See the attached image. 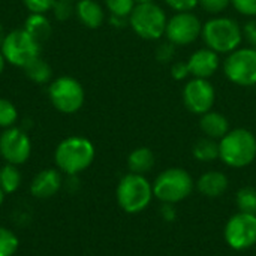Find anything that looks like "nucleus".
I'll return each instance as SVG.
<instances>
[{
    "label": "nucleus",
    "instance_id": "f257e3e1",
    "mask_svg": "<svg viewBox=\"0 0 256 256\" xmlns=\"http://www.w3.org/2000/svg\"><path fill=\"white\" fill-rule=\"evenodd\" d=\"M201 38L207 48L213 50L214 52L230 54L242 46L243 44V27L230 16L216 15L202 22Z\"/></svg>",
    "mask_w": 256,
    "mask_h": 256
},
{
    "label": "nucleus",
    "instance_id": "f03ea898",
    "mask_svg": "<svg viewBox=\"0 0 256 256\" xmlns=\"http://www.w3.org/2000/svg\"><path fill=\"white\" fill-rule=\"evenodd\" d=\"M94 146L84 136L64 138L54 152V162L60 172L76 176L86 171L94 160Z\"/></svg>",
    "mask_w": 256,
    "mask_h": 256
},
{
    "label": "nucleus",
    "instance_id": "7ed1b4c3",
    "mask_svg": "<svg viewBox=\"0 0 256 256\" xmlns=\"http://www.w3.org/2000/svg\"><path fill=\"white\" fill-rule=\"evenodd\" d=\"M219 159L231 168H244L256 159V136L244 128L231 129L219 140Z\"/></svg>",
    "mask_w": 256,
    "mask_h": 256
},
{
    "label": "nucleus",
    "instance_id": "20e7f679",
    "mask_svg": "<svg viewBox=\"0 0 256 256\" xmlns=\"http://www.w3.org/2000/svg\"><path fill=\"white\" fill-rule=\"evenodd\" d=\"M153 184L141 174L129 172L118 182L117 202L129 214L144 212L153 200Z\"/></svg>",
    "mask_w": 256,
    "mask_h": 256
},
{
    "label": "nucleus",
    "instance_id": "39448f33",
    "mask_svg": "<svg viewBox=\"0 0 256 256\" xmlns=\"http://www.w3.org/2000/svg\"><path fill=\"white\" fill-rule=\"evenodd\" d=\"M168 16L154 2L136 3L129 15V26L136 36L144 40H159L165 36Z\"/></svg>",
    "mask_w": 256,
    "mask_h": 256
},
{
    "label": "nucleus",
    "instance_id": "423d86ee",
    "mask_svg": "<svg viewBox=\"0 0 256 256\" xmlns=\"http://www.w3.org/2000/svg\"><path fill=\"white\" fill-rule=\"evenodd\" d=\"M194 186V178L186 170L168 168L156 177L153 194L164 204L172 206L186 200L192 194Z\"/></svg>",
    "mask_w": 256,
    "mask_h": 256
},
{
    "label": "nucleus",
    "instance_id": "0eeeda50",
    "mask_svg": "<svg viewBox=\"0 0 256 256\" xmlns=\"http://www.w3.org/2000/svg\"><path fill=\"white\" fill-rule=\"evenodd\" d=\"M226 80L238 87H256V50L240 46L230 52L222 63Z\"/></svg>",
    "mask_w": 256,
    "mask_h": 256
},
{
    "label": "nucleus",
    "instance_id": "6e6552de",
    "mask_svg": "<svg viewBox=\"0 0 256 256\" xmlns=\"http://www.w3.org/2000/svg\"><path fill=\"white\" fill-rule=\"evenodd\" d=\"M48 98L52 106L63 114L78 112L86 100L82 84L72 76H58L48 86Z\"/></svg>",
    "mask_w": 256,
    "mask_h": 256
},
{
    "label": "nucleus",
    "instance_id": "1a4fd4ad",
    "mask_svg": "<svg viewBox=\"0 0 256 256\" xmlns=\"http://www.w3.org/2000/svg\"><path fill=\"white\" fill-rule=\"evenodd\" d=\"M40 44H38L24 28H16L6 33L0 51L6 60L16 68H24L33 58L40 56Z\"/></svg>",
    "mask_w": 256,
    "mask_h": 256
},
{
    "label": "nucleus",
    "instance_id": "9d476101",
    "mask_svg": "<svg viewBox=\"0 0 256 256\" xmlns=\"http://www.w3.org/2000/svg\"><path fill=\"white\" fill-rule=\"evenodd\" d=\"M202 22L194 12H174L166 21L165 38L176 46H186L201 38Z\"/></svg>",
    "mask_w": 256,
    "mask_h": 256
},
{
    "label": "nucleus",
    "instance_id": "9b49d317",
    "mask_svg": "<svg viewBox=\"0 0 256 256\" xmlns=\"http://www.w3.org/2000/svg\"><path fill=\"white\" fill-rule=\"evenodd\" d=\"M225 242L234 250H248L256 244V214L238 212L225 225Z\"/></svg>",
    "mask_w": 256,
    "mask_h": 256
},
{
    "label": "nucleus",
    "instance_id": "f8f14e48",
    "mask_svg": "<svg viewBox=\"0 0 256 256\" xmlns=\"http://www.w3.org/2000/svg\"><path fill=\"white\" fill-rule=\"evenodd\" d=\"M183 104L192 114L202 116L213 110L216 102V90L210 80L190 78L183 87Z\"/></svg>",
    "mask_w": 256,
    "mask_h": 256
},
{
    "label": "nucleus",
    "instance_id": "ddd939ff",
    "mask_svg": "<svg viewBox=\"0 0 256 256\" xmlns=\"http://www.w3.org/2000/svg\"><path fill=\"white\" fill-rule=\"evenodd\" d=\"M32 154V142L28 135L20 128H8L0 135V156L6 164L22 165Z\"/></svg>",
    "mask_w": 256,
    "mask_h": 256
},
{
    "label": "nucleus",
    "instance_id": "4468645a",
    "mask_svg": "<svg viewBox=\"0 0 256 256\" xmlns=\"http://www.w3.org/2000/svg\"><path fill=\"white\" fill-rule=\"evenodd\" d=\"M186 62L192 78L210 80L220 68L219 54L207 46L195 50Z\"/></svg>",
    "mask_w": 256,
    "mask_h": 256
},
{
    "label": "nucleus",
    "instance_id": "2eb2a0df",
    "mask_svg": "<svg viewBox=\"0 0 256 256\" xmlns=\"http://www.w3.org/2000/svg\"><path fill=\"white\" fill-rule=\"evenodd\" d=\"M62 188V174L58 170L48 168L38 172V176L32 180L30 194L38 200H48L54 196Z\"/></svg>",
    "mask_w": 256,
    "mask_h": 256
},
{
    "label": "nucleus",
    "instance_id": "dca6fc26",
    "mask_svg": "<svg viewBox=\"0 0 256 256\" xmlns=\"http://www.w3.org/2000/svg\"><path fill=\"white\" fill-rule=\"evenodd\" d=\"M200 129L202 130V134L207 138L212 140H222L230 130H231V124L230 120L226 118V116H224L222 112L218 111H208L202 116H200Z\"/></svg>",
    "mask_w": 256,
    "mask_h": 256
},
{
    "label": "nucleus",
    "instance_id": "f3484780",
    "mask_svg": "<svg viewBox=\"0 0 256 256\" xmlns=\"http://www.w3.org/2000/svg\"><path fill=\"white\" fill-rule=\"evenodd\" d=\"M75 15L87 28H99L105 21V10L96 0H78Z\"/></svg>",
    "mask_w": 256,
    "mask_h": 256
},
{
    "label": "nucleus",
    "instance_id": "a211bd4d",
    "mask_svg": "<svg viewBox=\"0 0 256 256\" xmlns=\"http://www.w3.org/2000/svg\"><path fill=\"white\" fill-rule=\"evenodd\" d=\"M228 177L220 171H207L196 182L200 194L207 198H218L224 195L228 189Z\"/></svg>",
    "mask_w": 256,
    "mask_h": 256
},
{
    "label": "nucleus",
    "instance_id": "6ab92c4d",
    "mask_svg": "<svg viewBox=\"0 0 256 256\" xmlns=\"http://www.w3.org/2000/svg\"><path fill=\"white\" fill-rule=\"evenodd\" d=\"M22 28L40 45L45 40H48L51 33H52L51 22H50V20H48V16L45 14H30L27 16Z\"/></svg>",
    "mask_w": 256,
    "mask_h": 256
},
{
    "label": "nucleus",
    "instance_id": "aec40b11",
    "mask_svg": "<svg viewBox=\"0 0 256 256\" xmlns=\"http://www.w3.org/2000/svg\"><path fill=\"white\" fill-rule=\"evenodd\" d=\"M154 154L148 147H138L130 152L128 156V166L129 171L134 174H141L144 176L146 172L152 171L154 166Z\"/></svg>",
    "mask_w": 256,
    "mask_h": 256
},
{
    "label": "nucleus",
    "instance_id": "412c9836",
    "mask_svg": "<svg viewBox=\"0 0 256 256\" xmlns=\"http://www.w3.org/2000/svg\"><path fill=\"white\" fill-rule=\"evenodd\" d=\"M22 69L26 76L36 84H46L52 76L51 66L44 58H40V56L33 58L30 63H27Z\"/></svg>",
    "mask_w": 256,
    "mask_h": 256
},
{
    "label": "nucleus",
    "instance_id": "4be33fe9",
    "mask_svg": "<svg viewBox=\"0 0 256 256\" xmlns=\"http://www.w3.org/2000/svg\"><path fill=\"white\" fill-rule=\"evenodd\" d=\"M192 154L200 162H212L219 159V141L204 136L194 144Z\"/></svg>",
    "mask_w": 256,
    "mask_h": 256
},
{
    "label": "nucleus",
    "instance_id": "5701e85b",
    "mask_svg": "<svg viewBox=\"0 0 256 256\" xmlns=\"http://www.w3.org/2000/svg\"><path fill=\"white\" fill-rule=\"evenodd\" d=\"M21 186V172L16 165L6 164L0 168V189L4 194H14Z\"/></svg>",
    "mask_w": 256,
    "mask_h": 256
},
{
    "label": "nucleus",
    "instance_id": "b1692460",
    "mask_svg": "<svg viewBox=\"0 0 256 256\" xmlns=\"http://www.w3.org/2000/svg\"><path fill=\"white\" fill-rule=\"evenodd\" d=\"M236 202L238 207V212L256 214V189L252 186H244L237 192Z\"/></svg>",
    "mask_w": 256,
    "mask_h": 256
},
{
    "label": "nucleus",
    "instance_id": "393cba45",
    "mask_svg": "<svg viewBox=\"0 0 256 256\" xmlns=\"http://www.w3.org/2000/svg\"><path fill=\"white\" fill-rule=\"evenodd\" d=\"M20 240L8 228L0 226V256H14L18 250Z\"/></svg>",
    "mask_w": 256,
    "mask_h": 256
},
{
    "label": "nucleus",
    "instance_id": "a878e982",
    "mask_svg": "<svg viewBox=\"0 0 256 256\" xmlns=\"http://www.w3.org/2000/svg\"><path fill=\"white\" fill-rule=\"evenodd\" d=\"M18 120V111L15 105L4 98H0V128L8 129L12 128Z\"/></svg>",
    "mask_w": 256,
    "mask_h": 256
},
{
    "label": "nucleus",
    "instance_id": "bb28decb",
    "mask_svg": "<svg viewBox=\"0 0 256 256\" xmlns=\"http://www.w3.org/2000/svg\"><path fill=\"white\" fill-rule=\"evenodd\" d=\"M135 4H136L135 0H105V6L110 15L122 16V18H129Z\"/></svg>",
    "mask_w": 256,
    "mask_h": 256
},
{
    "label": "nucleus",
    "instance_id": "cd10ccee",
    "mask_svg": "<svg viewBox=\"0 0 256 256\" xmlns=\"http://www.w3.org/2000/svg\"><path fill=\"white\" fill-rule=\"evenodd\" d=\"M52 15L58 21H66L75 14V6L72 4V0H56L52 6Z\"/></svg>",
    "mask_w": 256,
    "mask_h": 256
},
{
    "label": "nucleus",
    "instance_id": "c85d7f7f",
    "mask_svg": "<svg viewBox=\"0 0 256 256\" xmlns=\"http://www.w3.org/2000/svg\"><path fill=\"white\" fill-rule=\"evenodd\" d=\"M230 6L231 0H200V8L213 16L222 15V12H225Z\"/></svg>",
    "mask_w": 256,
    "mask_h": 256
},
{
    "label": "nucleus",
    "instance_id": "c756f323",
    "mask_svg": "<svg viewBox=\"0 0 256 256\" xmlns=\"http://www.w3.org/2000/svg\"><path fill=\"white\" fill-rule=\"evenodd\" d=\"M154 54H156V60L158 62H160V63H170L174 58V56H176V45L171 44V42H168V40H165V42H162V44L158 45Z\"/></svg>",
    "mask_w": 256,
    "mask_h": 256
},
{
    "label": "nucleus",
    "instance_id": "7c9ffc66",
    "mask_svg": "<svg viewBox=\"0 0 256 256\" xmlns=\"http://www.w3.org/2000/svg\"><path fill=\"white\" fill-rule=\"evenodd\" d=\"M22 3L30 14H46L52 9L56 0H22Z\"/></svg>",
    "mask_w": 256,
    "mask_h": 256
},
{
    "label": "nucleus",
    "instance_id": "2f4dec72",
    "mask_svg": "<svg viewBox=\"0 0 256 256\" xmlns=\"http://www.w3.org/2000/svg\"><path fill=\"white\" fill-rule=\"evenodd\" d=\"M231 6L244 16L256 18V0H231Z\"/></svg>",
    "mask_w": 256,
    "mask_h": 256
},
{
    "label": "nucleus",
    "instance_id": "473e14b6",
    "mask_svg": "<svg viewBox=\"0 0 256 256\" xmlns=\"http://www.w3.org/2000/svg\"><path fill=\"white\" fill-rule=\"evenodd\" d=\"M174 12H194L200 6V0H164Z\"/></svg>",
    "mask_w": 256,
    "mask_h": 256
},
{
    "label": "nucleus",
    "instance_id": "72a5a7b5",
    "mask_svg": "<svg viewBox=\"0 0 256 256\" xmlns=\"http://www.w3.org/2000/svg\"><path fill=\"white\" fill-rule=\"evenodd\" d=\"M171 76L176 81H184L186 78H189L190 72L188 68V62H174L171 64Z\"/></svg>",
    "mask_w": 256,
    "mask_h": 256
},
{
    "label": "nucleus",
    "instance_id": "f704fd0d",
    "mask_svg": "<svg viewBox=\"0 0 256 256\" xmlns=\"http://www.w3.org/2000/svg\"><path fill=\"white\" fill-rule=\"evenodd\" d=\"M243 36L250 44V46L256 50V18H250L243 26Z\"/></svg>",
    "mask_w": 256,
    "mask_h": 256
},
{
    "label": "nucleus",
    "instance_id": "c9c22d12",
    "mask_svg": "<svg viewBox=\"0 0 256 256\" xmlns=\"http://www.w3.org/2000/svg\"><path fill=\"white\" fill-rule=\"evenodd\" d=\"M4 64H6V60H4V57H3V54H2V51H0V75H2L3 70H4Z\"/></svg>",
    "mask_w": 256,
    "mask_h": 256
},
{
    "label": "nucleus",
    "instance_id": "e433bc0d",
    "mask_svg": "<svg viewBox=\"0 0 256 256\" xmlns=\"http://www.w3.org/2000/svg\"><path fill=\"white\" fill-rule=\"evenodd\" d=\"M4 36H6V33H4V28H3V26H2V22H0V46H2V44H3V40H4Z\"/></svg>",
    "mask_w": 256,
    "mask_h": 256
},
{
    "label": "nucleus",
    "instance_id": "4c0bfd02",
    "mask_svg": "<svg viewBox=\"0 0 256 256\" xmlns=\"http://www.w3.org/2000/svg\"><path fill=\"white\" fill-rule=\"evenodd\" d=\"M4 195H6V194L0 189V207H2V204H3V201H4Z\"/></svg>",
    "mask_w": 256,
    "mask_h": 256
},
{
    "label": "nucleus",
    "instance_id": "58836bf2",
    "mask_svg": "<svg viewBox=\"0 0 256 256\" xmlns=\"http://www.w3.org/2000/svg\"><path fill=\"white\" fill-rule=\"evenodd\" d=\"M136 3H146V2H153V0H135Z\"/></svg>",
    "mask_w": 256,
    "mask_h": 256
}]
</instances>
